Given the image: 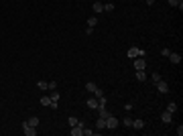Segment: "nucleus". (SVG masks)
<instances>
[{"instance_id": "obj_1", "label": "nucleus", "mask_w": 183, "mask_h": 136, "mask_svg": "<svg viewBox=\"0 0 183 136\" xmlns=\"http://www.w3.org/2000/svg\"><path fill=\"white\" fill-rule=\"evenodd\" d=\"M22 132H25V136H35V134H37V128L31 126V124L25 120V122H22Z\"/></svg>"}, {"instance_id": "obj_2", "label": "nucleus", "mask_w": 183, "mask_h": 136, "mask_svg": "<svg viewBox=\"0 0 183 136\" xmlns=\"http://www.w3.org/2000/svg\"><path fill=\"white\" fill-rule=\"evenodd\" d=\"M106 128H108V130H116V128H118V120L114 118V114L106 118Z\"/></svg>"}, {"instance_id": "obj_3", "label": "nucleus", "mask_w": 183, "mask_h": 136, "mask_svg": "<svg viewBox=\"0 0 183 136\" xmlns=\"http://www.w3.org/2000/svg\"><path fill=\"white\" fill-rule=\"evenodd\" d=\"M147 67V61H145V57H134V69L139 71V69H145Z\"/></svg>"}, {"instance_id": "obj_4", "label": "nucleus", "mask_w": 183, "mask_h": 136, "mask_svg": "<svg viewBox=\"0 0 183 136\" xmlns=\"http://www.w3.org/2000/svg\"><path fill=\"white\" fill-rule=\"evenodd\" d=\"M155 85H157V89H159L161 94H169V85H167V81H163V79H161V81H157Z\"/></svg>"}, {"instance_id": "obj_5", "label": "nucleus", "mask_w": 183, "mask_h": 136, "mask_svg": "<svg viewBox=\"0 0 183 136\" xmlns=\"http://www.w3.org/2000/svg\"><path fill=\"white\" fill-rule=\"evenodd\" d=\"M96 110H98V116H100V118H108V116H112L110 112L106 110V106H100V104H98V108H96Z\"/></svg>"}, {"instance_id": "obj_6", "label": "nucleus", "mask_w": 183, "mask_h": 136, "mask_svg": "<svg viewBox=\"0 0 183 136\" xmlns=\"http://www.w3.org/2000/svg\"><path fill=\"white\" fill-rule=\"evenodd\" d=\"M126 55H128V59H134V57L141 55V49H139V47H130V49L126 51Z\"/></svg>"}, {"instance_id": "obj_7", "label": "nucleus", "mask_w": 183, "mask_h": 136, "mask_svg": "<svg viewBox=\"0 0 183 136\" xmlns=\"http://www.w3.org/2000/svg\"><path fill=\"white\" fill-rule=\"evenodd\" d=\"M169 61H171L173 65H179V63H181V55H179V53H173V51H171V53H169Z\"/></svg>"}, {"instance_id": "obj_8", "label": "nucleus", "mask_w": 183, "mask_h": 136, "mask_svg": "<svg viewBox=\"0 0 183 136\" xmlns=\"http://www.w3.org/2000/svg\"><path fill=\"white\" fill-rule=\"evenodd\" d=\"M161 120H163V124H171V120H173V114L165 110L163 114H161Z\"/></svg>"}, {"instance_id": "obj_9", "label": "nucleus", "mask_w": 183, "mask_h": 136, "mask_svg": "<svg viewBox=\"0 0 183 136\" xmlns=\"http://www.w3.org/2000/svg\"><path fill=\"white\" fill-rule=\"evenodd\" d=\"M96 130H106V118H98V122H96Z\"/></svg>"}, {"instance_id": "obj_10", "label": "nucleus", "mask_w": 183, "mask_h": 136, "mask_svg": "<svg viewBox=\"0 0 183 136\" xmlns=\"http://www.w3.org/2000/svg\"><path fill=\"white\" fill-rule=\"evenodd\" d=\"M136 81H147V73H145V69H139V71H136Z\"/></svg>"}, {"instance_id": "obj_11", "label": "nucleus", "mask_w": 183, "mask_h": 136, "mask_svg": "<svg viewBox=\"0 0 183 136\" xmlns=\"http://www.w3.org/2000/svg\"><path fill=\"white\" fill-rule=\"evenodd\" d=\"M132 128L134 130H143L145 128V122L143 120H132Z\"/></svg>"}, {"instance_id": "obj_12", "label": "nucleus", "mask_w": 183, "mask_h": 136, "mask_svg": "<svg viewBox=\"0 0 183 136\" xmlns=\"http://www.w3.org/2000/svg\"><path fill=\"white\" fill-rule=\"evenodd\" d=\"M96 87H98V85H96L94 81H87V83H85V92H89V94H94V89H96Z\"/></svg>"}, {"instance_id": "obj_13", "label": "nucleus", "mask_w": 183, "mask_h": 136, "mask_svg": "<svg viewBox=\"0 0 183 136\" xmlns=\"http://www.w3.org/2000/svg\"><path fill=\"white\" fill-rule=\"evenodd\" d=\"M94 12H96V14L104 12V4H102V2H94Z\"/></svg>"}, {"instance_id": "obj_14", "label": "nucleus", "mask_w": 183, "mask_h": 136, "mask_svg": "<svg viewBox=\"0 0 183 136\" xmlns=\"http://www.w3.org/2000/svg\"><path fill=\"white\" fill-rule=\"evenodd\" d=\"M87 108L96 110V108H98V100H96V98H89V100H87Z\"/></svg>"}, {"instance_id": "obj_15", "label": "nucleus", "mask_w": 183, "mask_h": 136, "mask_svg": "<svg viewBox=\"0 0 183 136\" xmlns=\"http://www.w3.org/2000/svg\"><path fill=\"white\" fill-rule=\"evenodd\" d=\"M96 25H98V16H89V18H87V27L94 29Z\"/></svg>"}, {"instance_id": "obj_16", "label": "nucleus", "mask_w": 183, "mask_h": 136, "mask_svg": "<svg viewBox=\"0 0 183 136\" xmlns=\"http://www.w3.org/2000/svg\"><path fill=\"white\" fill-rule=\"evenodd\" d=\"M167 112L175 114V112H177V104H175V102H169V104H167Z\"/></svg>"}, {"instance_id": "obj_17", "label": "nucleus", "mask_w": 183, "mask_h": 136, "mask_svg": "<svg viewBox=\"0 0 183 136\" xmlns=\"http://www.w3.org/2000/svg\"><path fill=\"white\" fill-rule=\"evenodd\" d=\"M27 122H29V124H31V126H35V128H37V126H39V122H41V120H39V118H37V116H31V118H29V120H27Z\"/></svg>"}, {"instance_id": "obj_18", "label": "nucleus", "mask_w": 183, "mask_h": 136, "mask_svg": "<svg viewBox=\"0 0 183 136\" xmlns=\"http://www.w3.org/2000/svg\"><path fill=\"white\" fill-rule=\"evenodd\" d=\"M151 81H153V83H157V81H161V75H159L157 71H153V73H151Z\"/></svg>"}, {"instance_id": "obj_19", "label": "nucleus", "mask_w": 183, "mask_h": 136, "mask_svg": "<svg viewBox=\"0 0 183 136\" xmlns=\"http://www.w3.org/2000/svg\"><path fill=\"white\" fill-rule=\"evenodd\" d=\"M41 106H51V98H49V96L41 98Z\"/></svg>"}, {"instance_id": "obj_20", "label": "nucleus", "mask_w": 183, "mask_h": 136, "mask_svg": "<svg viewBox=\"0 0 183 136\" xmlns=\"http://www.w3.org/2000/svg\"><path fill=\"white\" fill-rule=\"evenodd\" d=\"M122 124H124V126H128V128H132V118H130V116H126V118L122 120Z\"/></svg>"}, {"instance_id": "obj_21", "label": "nucleus", "mask_w": 183, "mask_h": 136, "mask_svg": "<svg viewBox=\"0 0 183 136\" xmlns=\"http://www.w3.org/2000/svg\"><path fill=\"white\" fill-rule=\"evenodd\" d=\"M169 4L171 6H179V10L183 8V2H179V0H169Z\"/></svg>"}, {"instance_id": "obj_22", "label": "nucleus", "mask_w": 183, "mask_h": 136, "mask_svg": "<svg viewBox=\"0 0 183 136\" xmlns=\"http://www.w3.org/2000/svg\"><path fill=\"white\" fill-rule=\"evenodd\" d=\"M77 122H79V120H77V118H75V116H71V118H69V120H67V124H69V128H71V126H75V124H77Z\"/></svg>"}, {"instance_id": "obj_23", "label": "nucleus", "mask_w": 183, "mask_h": 136, "mask_svg": "<svg viewBox=\"0 0 183 136\" xmlns=\"http://www.w3.org/2000/svg\"><path fill=\"white\" fill-rule=\"evenodd\" d=\"M112 10H114V4H112V2L104 4V12H112Z\"/></svg>"}, {"instance_id": "obj_24", "label": "nucleus", "mask_w": 183, "mask_h": 136, "mask_svg": "<svg viewBox=\"0 0 183 136\" xmlns=\"http://www.w3.org/2000/svg\"><path fill=\"white\" fill-rule=\"evenodd\" d=\"M37 85H39V89H49L47 87V81H37Z\"/></svg>"}, {"instance_id": "obj_25", "label": "nucleus", "mask_w": 183, "mask_h": 136, "mask_svg": "<svg viewBox=\"0 0 183 136\" xmlns=\"http://www.w3.org/2000/svg\"><path fill=\"white\" fill-rule=\"evenodd\" d=\"M94 96H96V98H102V96H104V92H102L100 87H96V89H94Z\"/></svg>"}, {"instance_id": "obj_26", "label": "nucleus", "mask_w": 183, "mask_h": 136, "mask_svg": "<svg viewBox=\"0 0 183 136\" xmlns=\"http://www.w3.org/2000/svg\"><path fill=\"white\" fill-rule=\"evenodd\" d=\"M47 87L49 89H57V81H47Z\"/></svg>"}, {"instance_id": "obj_27", "label": "nucleus", "mask_w": 183, "mask_h": 136, "mask_svg": "<svg viewBox=\"0 0 183 136\" xmlns=\"http://www.w3.org/2000/svg\"><path fill=\"white\" fill-rule=\"evenodd\" d=\"M169 53H171V49H161V55L163 57H169Z\"/></svg>"}, {"instance_id": "obj_28", "label": "nucleus", "mask_w": 183, "mask_h": 136, "mask_svg": "<svg viewBox=\"0 0 183 136\" xmlns=\"http://www.w3.org/2000/svg\"><path fill=\"white\" fill-rule=\"evenodd\" d=\"M106 102H108V100H106L104 96H102V98H98V104H100V106H106Z\"/></svg>"}, {"instance_id": "obj_29", "label": "nucleus", "mask_w": 183, "mask_h": 136, "mask_svg": "<svg viewBox=\"0 0 183 136\" xmlns=\"http://www.w3.org/2000/svg\"><path fill=\"white\" fill-rule=\"evenodd\" d=\"M94 134V130H87V128H83V136H92Z\"/></svg>"}, {"instance_id": "obj_30", "label": "nucleus", "mask_w": 183, "mask_h": 136, "mask_svg": "<svg viewBox=\"0 0 183 136\" xmlns=\"http://www.w3.org/2000/svg\"><path fill=\"white\" fill-rule=\"evenodd\" d=\"M175 132H177V136H183V126H179V128H177Z\"/></svg>"}, {"instance_id": "obj_31", "label": "nucleus", "mask_w": 183, "mask_h": 136, "mask_svg": "<svg viewBox=\"0 0 183 136\" xmlns=\"http://www.w3.org/2000/svg\"><path fill=\"white\" fill-rule=\"evenodd\" d=\"M155 4V0H147V6H153Z\"/></svg>"}, {"instance_id": "obj_32", "label": "nucleus", "mask_w": 183, "mask_h": 136, "mask_svg": "<svg viewBox=\"0 0 183 136\" xmlns=\"http://www.w3.org/2000/svg\"><path fill=\"white\" fill-rule=\"evenodd\" d=\"M179 2H181V0H179Z\"/></svg>"}]
</instances>
